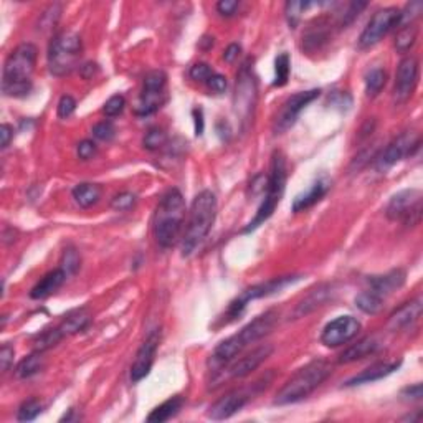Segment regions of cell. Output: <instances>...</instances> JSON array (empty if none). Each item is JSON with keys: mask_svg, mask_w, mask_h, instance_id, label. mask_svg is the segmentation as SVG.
Listing matches in <instances>:
<instances>
[{"mask_svg": "<svg viewBox=\"0 0 423 423\" xmlns=\"http://www.w3.org/2000/svg\"><path fill=\"white\" fill-rule=\"evenodd\" d=\"M329 180L326 179H317L316 182L311 184V187L308 189L306 192L299 193V195L293 200V209L294 214H299V212H304L308 209H311L312 205H316L317 202L323 198L326 193L329 191Z\"/></svg>", "mask_w": 423, "mask_h": 423, "instance_id": "484cf974", "label": "cell"}, {"mask_svg": "<svg viewBox=\"0 0 423 423\" xmlns=\"http://www.w3.org/2000/svg\"><path fill=\"white\" fill-rule=\"evenodd\" d=\"M330 293H333V286L329 283L317 285L316 288H312L310 293H308L306 296L296 304V308L293 310V319L304 317L306 314H310V312L317 310L319 306H323V304L330 298Z\"/></svg>", "mask_w": 423, "mask_h": 423, "instance_id": "603a6c76", "label": "cell"}, {"mask_svg": "<svg viewBox=\"0 0 423 423\" xmlns=\"http://www.w3.org/2000/svg\"><path fill=\"white\" fill-rule=\"evenodd\" d=\"M387 83V73L382 68H374L365 74V93L367 96H377Z\"/></svg>", "mask_w": 423, "mask_h": 423, "instance_id": "836d02e7", "label": "cell"}, {"mask_svg": "<svg viewBox=\"0 0 423 423\" xmlns=\"http://www.w3.org/2000/svg\"><path fill=\"white\" fill-rule=\"evenodd\" d=\"M418 29L415 25H408L399 29V33L395 37V48L400 53H407L410 48L415 45Z\"/></svg>", "mask_w": 423, "mask_h": 423, "instance_id": "e575fe53", "label": "cell"}, {"mask_svg": "<svg viewBox=\"0 0 423 423\" xmlns=\"http://www.w3.org/2000/svg\"><path fill=\"white\" fill-rule=\"evenodd\" d=\"M60 15H61V6L60 3H53V6H50L47 8L45 12L42 13V17H40V30H50L55 26L56 24H58L60 20Z\"/></svg>", "mask_w": 423, "mask_h": 423, "instance_id": "b9f144b4", "label": "cell"}, {"mask_svg": "<svg viewBox=\"0 0 423 423\" xmlns=\"http://www.w3.org/2000/svg\"><path fill=\"white\" fill-rule=\"evenodd\" d=\"M83 53V42L78 33L61 32L51 38L48 47V70L55 77H66L77 68Z\"/></svg>", "mask_w": 423, "mask_h": 423, "instance_id": "52a82bcc", "label": "cell"}, {"mask_svg": "<svg viewBox=\"0 0 423 423\" xmlns=\"http://www.w3.org/2000/svg\"><path fill=\"white\" fill-rule=\"evenodd\" d=\"M63 337L65 336L61 334L58 326H56V328L47 329V330H43V333H40L38 336L33 339V349L38 352H45L48 349H51V347H55Z\"/></svg>", "mask_w": 423, "mask_h": 423, "instance_id": "d6a6232c", "label": "cell"}, {"mask_svg": "<svg viewBox=\"0 0 423 423\" xmlns=\"http://www.w3.org/2000/svg\"><path fill=\"white\" fill-rule=\"evenodd\" d=\"M185 220V202L179 189H169L159 200L154 212V238L162 248H170L179 241Z\"/></svg>", "mask_w": 423, "mask_h": 423, "instance_id": "7a4b0ae2", "label": "cell"}, {"mask_svg": "<svg viewBox=\"0 0 423 423\" xmlns=\"http://www.w3.org/2000/svg\"><path fill=\"white\" fill-rule=\"evenodd\" d=\"M289 72H291V60L288 53H281L276 56L275 60V81L273 85L281 88L288 83L289 79Z\"/></svg>", "mask_w": 423, "mask_h": 423, "instance_id": "d590c367", "label": "cell"}, {"mask_svg": "<svg viewBox=\"0 0 423 423\" xmlns=\"http://www.w3.org/2000/svg\"><path fill=\"white\" fill-rule=\"evenodd\" d=\"M74 109H77V101H74L73 96H70V95L61 96L58 101V108H56L58 118H61V119L70 118L74 113Z\"/></svg>", "mask_w": 423, "mask_h": 423, "instance_id": "7dc6e473", "label": "cell"}, {"mask_svg": "<svg viewBox=\"0 0 423 423\" xmlns=\"http://www.w3.org/2000/svg\"><path fill=\"white\" fill-rule=\"evenodd\" d=\"M405 278H407V275H405L402 268H397V270H392L389 273H385V275L370 276L367 280L369 289L385 299L389 294L394 293V291L402 288L405 283Z\"/></svg>", "mask_w": 423, "mask_h": 423, "instance_id": "7402d4cb", "label": "cell"}, {"mask_svg": "<svg viewBox=\"0 0 423 423\" xmlns=\"http://www.w3.org/2000/svg\"><path fill=\"white\" fill-rule=\"evenodd\" d=\"M193 118H195V134H204V118H202L200 109H193Z\"/></svg>", "mask_w": 423, "mask_h": 423, "instance_id": "680465c9", "label": "cell"}, {"mask_svg": "<svg viewBox=\"0 0 423 423\" xmlns=\"http://www.w3.org/2000/svg\"><path fill=\"white\" fill-rule=\"evenodd\" d=\"M420 147V138L415 132H404V134L397 136L395 139H392L387 147L378 154L376 157V170L377 172H385L390 167H394L397 162L402 161L404 157L413 156L415 151Z\"/></svg>", "mask_w": 423, "mask_h": 423, "instance_id": "7c38bea8", "label": "cell"}, {"mask_svg": "<svg viewBox=\"0 0 423 423\" xmlns=\"http://www.w3.org/2000/svg\"><path fill=\"white\" fill-rule=\"evenodd\" d=\"M271 354H273V346H270V344H264V346L257 347V349L248 352V354L241 357V359H238L237 362H233L230 367L227 369L228 377L244 378L246 376H250V374L255 372V370H257Z\"/></svg>", "mask_w": 423, "mask_h": 423, "instance_id": "d6986e66", "label": "cell"}, {"mask_svg": "<svg viewBox=\"0 0 423 423\" xmlns=\"http://www.w3.org/2000/svg\"><path fill=\"white\" fill-rule=\"evenodd\" d=\"M238 7H240V3L237 0H220L217 3V12L222 17H232L237 13Z\"/></svg>", "mask_w": 423, "mask_h": 423, "instance_id": "816d5d0a", "label": "cell"}, {"mask_svg": "<svg viewBox=\"0 0 423 423\" xmlns=\"http://www.w3.org/2000/svg\"><path fill=\"white\" fill-rule=\"evenodd\" d=\"M423 10V3L422 2H410L407 3V7L404 10H400V19H399V29L408 25H415V20L420 17V13Z\"/></svg>", "mask_w": 423, "mask_h": 423, "instance_id": "ab89813d", "label": "cell"}, {"mask_svg": "<svg viewBox=\"0 0 423 423\" xmlns=\"http://www.w3.org/2000/svg\"><path fill=\"white\" fill-rule=\"evenodd\" d=\"M79 263H81V260H79L78 250L74 246H68L61 255L60 268L66 273V276H73L79 270Z\"/></svg>", "mask_w": 423, "mask_h": 423, "instance_id": "74e56055", "label": "cell"}, {"mask_svg": "<svg viewBox=\"0 0 423 423\" xmlns=\"http://www.w3.org/2000/svg\"><path fill=\"white\" fill-rule=\"evenodd\" d=\"M38 50L33 43H20L7 56L2 72V91L10 98H24L32 91V74Z\"/></svg>", "mask_w": 423, "mask_h": 423, "instance_id": "6da1fadb", "label": "cell"}, {"mask_svg": "<svg viewBox=\"0 0 423 423\" xmlns=\"http://www.w3.org/2000/svg\"><path fill=\"white\" fill-rule=\"evenodd\" d=\"M98 73H99V66L96 63H91V61L90 63H85L81 68H79V74H81L85 79H93Z\"/></svg>", "mask_w": 423, "mask_h": 423, "instance_id": "11a10c76", "label": "cell"}, {"mask_svg": "<svg viewBox=\"0 0 423 423\" xmlns=\"http://www.w3.org/2000/svg\"><path fill=\"white\" fill-rule=\"evenodd\" d=\"M207 86H209L214 93H218L220 95V93H223L225 90H227V78L220 73H214L210 77L209 81H207Z\"/></svg>", "mask_w": 423, "mask_h": 423, "instance_id": "f5cc1de1", "label": "cell"}, {"mask_svg": "<svg viewBox=\"0 0 423 423\" xmlns=\"http://www.w3.org/2000/svg\"><path fill=\"white\" fill-rule=\"evenodd\" d=\"M166 143H167V134L162 129H157V127L145 132L143 139L144 147L147 149V151H157V149L164 147Z\"/></svg>", "mask_w": 423, "mask_h": 423, "instance_id": "60d3db41", "label": "cell"}, {"mask_svg": "<svg viewBox=\"0 0 423 423\" xmlns=\"http://www.w3.org/2000/svg\"><path fill=\"white\" fill-rule=\"evenodd\" d=\"M125 108H126L125 96H122V95H114V96H111V98H109L104 103L103 113L108 118H114V116H119V114L125 111Z\"/></svg>", "mask_w": 423, "mask_h": 423, "instance_id": "ee69618b", "label": "cell"}, {"mask_svg": "<svg viewBox=\"0 0 423 423\" xmlns=\"http://www.w3.org/2000/svg\"><path fill=\"white\" fill-rule=\"evenodd\" d=\"M365 7H367V2H351L346 13H342L341 15V22H339V24H341V26H347L349 24H352Z\"/></svg>", "mask_w": 423, "mask_h": 423, "instance_id": "bcb514c9", "label": "cell"}, {"mask_svg": "<svg viewBox=\"0 0 423 423\" xmlns=\"http://www.w3.org/2000/svg\"><path fill=\"white\" fill-rule=\"evenodd\" d=\"M400 19V10L395 7H385L377 10L372 15V19L360 33L359 47L360 48H370L377 45L381 40L390 32L392 29H397Z\"/></svg>", "mask_w": 423, "mask_h": 423, "instance_id": "4fadbf2b", "label": "cell"}, {"mask_svg": "<svg viewBox=\"0 0 423 423\" xmlns=\"http://www.w3.org/2000/svg\"><path fill=\"white\" fill-rule=\"evenodd\" d=\"M166 88L167 74L162 70H152L145 74L136 114L149 116V114L156 113L166 101Z\"/></svg>", "mask_w": 423, "mask_h": 423, "instance_id": "8fae6325", "label": "cell"}, {"mask_svg": "<svg viewBox=\"0 0 423 423\" xmlns=\"http://www.w3.org/2000/svg\"><path fill=\"white\" fill-rule=\"evenodd\" d=\"M299 275H288V276H280V278H273V280H268L266 283H260L253 285L250 288H246L245 291H241L238 296L233 299L228 306L227 312H225V321L230 323V321H235L237 317H240L244 314V311L246 310V306L255 299H262L266 296H271V294L280 293L281 289H285L286 286L296 283L299 280Z\"/></svg>", "mask_w": 423, "mask_h": 423, "instance_id": "9c48e42d", "label": "cell"}, {"mask_svg": "<svg viewBox=\"0 0 423 423\" xmlns=\"http://www.w3.org/2000/svg\"><path fill=\"white\" fill-rule=\"evenodd\" d=\"M43 364H45V359H43V352L33 351V354H30L25 359H22L19 365L15 369V376L19 378H30L33 377L35 374H38L40 370L43 369Z\"/></svg>", "mask_w": 423, "mask_h": 423, "instance_id": "4dcf8cb0", "label": "cell"}, {"mask_svg": "<svg viewBox=\"0 0 423 423\" xmlns=\"http://www.w3.org/2000/svg\"><path fill=\"white\" fill-rule=\"evenodd\" d=\"M330 374H333V365L328 360H312V362L296 370L291 378H288V382L276 394L275 404L289 405L301 402L306 397H310L317 387L323 385V382L328 381Z\"/></svg>", "mask_w": 423, "mask_h": 423, "instance_id": "5b68a950", "label": "cell"}, {"mask_svg": "<svg viewBox=\"0 0 423 423\" xmlns=\"http://www.w3.org/2000/svg\"><path fill=\"white\" fill-rule=\"evenodd\" d=\"M136 202H138V197H136L134 193H132V192H121V193H118V195L113 197L111 209L116 210V212H127L136 205Z\"/></svg>", "mask_w": 423, "mask_h": 423, "instance_id": "7bdbcfd3", "label": "cell"}, {"mask_svg": "<svg viewBox=\"0 0 423 423\" xmlns=\"http://www.w3.org/2000/svg\"><path fill=\"white\" fill-rule=\"evenodd\" d=\"M360 330V323L354 316H339L324 326L321 342L326 347H339L352 341Z\"/></svg>", "mask_w": 423, "mask_h": 423, "instance_id": "2e32d148", "label": "cell"}, {"mask_svg": "<svg viewBox=\"0 0 423 423\" xmlns=\"http://www.w3.org/2000/svg\"><path fill=\"white\" fill-rule=\"evenodd\" d=\"M387 218L402 222L407 227H417L422 222V192L417 189H405L395 193L387 205Z\"/></svg>", "mask_w": 423, "mask_h": 423, "instance_id": "30bf717a", "label": "cell"}, {"mask_svg": "<svg viewBox=\"0 0 423 423\" xmlns=\"http://www.w3.org/2000/svg\"><path fill=\"white\" fill-rule=\"evenodd\" d=\"M2 238H3V244H12V241L17 240V230L12 227H3L2 232Z\"/></svg>", "mask_w": 423, "mask_h": 423, "instance_id": "91938a15", "label": "cell"}, {"mask_svg": "<svg viewBox=\"0 0 423 423\" xmlns=\"http://www.w3.org/2000/svg\"><path fill=\"white\" fill-rule=\"evenodd\" d=\"M214 73H215L214 70H212L207 63H195L191 68V72H189V74H191L192 79H195V81H200V83L209 81L210 77Z\"/></svg>", "mask_w": 423, "mask_h": 423, "instance_id": "c3c4849f", "label": "cell"}, {"mask_svg": "<svg viewBox=\"0 0 423 423\" xmlns=\"http://www.w3.org/2000/svg\"><path fill=\"white\" fill-rule=\"evenodd\" d=\"M0 138H2V149H7L13 138V127L10 125L0 126Z\"/></svg>", "mask_w": 423, "mask_h": 423, "instance_id": "9f6ffc18", "label": "cell"}, {"mask_svg": "<svg viewBox=\"0 0 423 423\" xmlns=\"http://www.w3.org/2000/svg\"><path fill=\"white\" fill-rule=\"evenodd\" d=\"M159 342H161V329H154L145 337V341L141 344L138 354H136L134 362L131 365V381L139 382L151 372L154 359H156Z\"/></svg>", "mask_w": 423, "mask_h": 423, "instance_id": "ac0fdd59", "label": "cell"}, {"mask_svg": "<svg viewBox=\"0 0 423 423\" xmlns=\"http://www.w3.org/2000/svg\"><path fill=\"white\" fill-rule=\"evenodd\" d=\"M240 51H241L240 45H237V43H232V45L228 47L227 50H225L223 60L227 61V63H233V61L238 58V55H240Z\"/></svg>", "mask_w": 423, "mask_h": 423, "instance_id": "6f0895ef", "label": "cell"}, {"mask_svg": "<svg viewBox=\"0 0 423 423\" xmlns=\"http://www.w3.org/2000/svg\"><path fill=\"white\" fill-rule=\"evenodd\" d=\"M72 195L81 209H90V207L96 205L99 202L101 195H103V187L99 184L81 182L73 189Z\"/></svg>", "mask_w": 423, "mask_h": 423, "instance_id": "f1b7e54d", "label": "cell"}, {"mask_svg": "<svg viewBox=\"0 0 423 423\" xmlns=\"http://www.w3.org/2000/svg\"><path fill=\"white\" fill-rule=\"evenodd\" d=\"M43 410V404L38 399H29L20 405L19 412H17V420L19 422H32L37 418Z\"/></svg>", "mask_w": 423, "mask_h": 423, "instance_id": "8d00e7d4", "label": "cell"}, {"mask_svg": "<svg viewBox=\"0 0 423 423\" xmlns=\"http://www.w3.org/2000/svg\"><path fill=\"white\" fill-rule=\"evenodd\" d=\"M383 301L385 299L370 289H365L356 296V306L365 314H378L383 308Z\"/></svg>", "mask_w": 423, "mask_h": 423, "instance_id": "1f68e13d", "label": "cell"}, {"mask_svg": "<svg viewBox=\"0 0 423 423\" xmlns=\"http://www.w3.org/2000/svg\"><path fill=\"white\" fill-rule=\"evenodd\" d=\"M270 381L271 377L270 378L263 377L255 383H251L248 387H240V389L228 392V394L220 397L214 405H210L209 412H207V417L215 422L227 420V418L233 417L237 412H240V410L244 408L255 395L260 394L263 389H266V387L270 385Z\"/></svg>", "mask_w": 423, "mask_h": 423, "instance_id": "ba28073f", "label": "cell"}, {"mask_svg": "<svg viewBox=\"0 0 423 423\" xmlns=\"http://www.w3.org/2000/svg\"><path fill=\"white\" fill-rule=\"evenodd\" d=\"M93 136L99 141H111L116 136V127L111 121H101L93 127Z\"/></svg>", "mask_w": 423, "mask_h": 423, "instance_id": "f6af8a7d", "label": "cell"}, {"mask_svg": "<svg viewBox=\"0 0 423 423\" xmlns=\"http://www.w3.org/2000/svg\"><path fill=\"white\" fill-rule=\"evenodd\" d=\"M66 278L68 276H66V273L61 270V268H56V270L47 273V275L33 286L32 291H30V298L32 299L48 298L50 294L55 293V291H58L61 286H63Z\"/></svg>", "mask_w": 423, "mask_h": 423, "instance_id": "4316f807", "label": "cell"}, {"mask_svg": "<svg viewBox=\"0 0 423 423\" xmlns=\"http://www.w3.org/2000/svg\"><path fill=\"white\" fill-rule=\"evenodd\" d=\"M258 90H257V79H255L253 73H251L250 66L244 65L238 74L237 90H235V113L240 116V121H248L251 114H253L255 104H257Z\"/></svg>", "mask_w": 423, "mask_h": 423, "instance_id": "5bb4252c", "label": "cell"}, {"mask_svg": "<svg viewBox=\"0 0 423 423\" xmlns=\"http://www.w3.org/2000/svg\"><path fill=\"white\" fill-rule=\"evenodd\" d=\"M418 81V60L415 56H405L399 63L395 73L394 101L395 104H405L412 98Z\"/></svg>", "mask_w": 423, "mask_h": 423, "instance_id": "e0dca14e", "label": "cell"}, {"mask_svg": "<svg viewBox=\"0 0 423 423\" xmlns=\"http://www.w3.org/2000/svg\"><path fill=\"white\" fill-rule=\"evenodd\" d=\"M378 347H381V341H378L376 336H367L360 339V341H357L356 344H351L346 351L341 352L337 362L339 364L356 362V360L364 359V357L376 354Z\"/></svg>", "mask_w": 423, "mask_h": 423, "instance_id": "d4e9b609", "label": "cell"}, {"mask_svg": "<svg viewBox=\"0 0 423 423\" xmlns=\"http://www.w3.org/2000/svg\"><path fill=\"white\" fill-rule=\"evenodd\" d=\"M182 407H184V397H180V395L170 397L169 400H166L164 404H161L159 407H156L151 413H149L147 422L162 423V422L170 420L172 417L177 415Z\"/></svg>", "mask_w": 423, "mask_h": 423, "instance_id": "f546056e", "label": "cell"}, {"mask_svg": "<svg viewBox=\"0 0 423 423\" xmlns=\"http://www.w3.org/2000/svg\"><path fill=\"white\" fill-rule=\"evenodd\" d=\"M286 179H288V169H286V157L281 151H275L271 156V167L270 175L266 180V193H264L262 205L258 207L257 215L253 220L244 228V233L255 232L260 225H263L268 218L275 214L278 204L281 202L285 189H286Z\"/></svg>", "mask_w": 423, "mask_h": 423, "instance_id": "8992f818", "label": "cell"}, {"mask_svg": "<svg viewBox=\"0 0 423 423\" xmlns=\"http://www.w3.org/2000/svg\"><path fill=\"white\" fill-rule=\"evenodd\" d=\"M317 6L316 2H288L285 6V13H286V19H288V24L291 29H296L299 20H301V13H304V10L310 7Z\"/></svg>", "mask_w": 423, "mask_h": 423, "instance_id": "f35d334b", "label": "cell"}, {"mask_svg": "<svg viewBox=\"0 0 423 423\" xmlns=\"http://www.w3.org/2000/svg\"><path fill=\"white\" fill-rule=\"evenodd\" d=\"M402 395L407 397V399H412V400H420L423 397L422 383H415V385L405 387V389L402 390Z\"/></svg>", "mask_w": 423, "mask_h": 423, "instance_id": "db71d44e", "label": "cell"}, {"mask_svg": "<svg viewBox=\"0 0 423 423\" xmlns=\"http://www.w3.org/2000/svg\"><path fill=\"white\" fill-rule=\"evenodd\" d=\"M90 323H91V312L88 311L86 308H79V310L68 312V314L63 317V321L58 324V329L66 337L85 330L88 326H90Z\"/></svg>", "mask_w": 423, "mask_h": 423, "instance_id": "83f0119b", "label": "cell"}, {"mask_svg": "<svg viewBox=\"0 0 423 423\" xmlns=\"http://www.w3.org/2000/svg\"><path fill=\"white\" fill-rule=\"evenodd\" d=\"M330 38V24L326 17L316 19L308 25L303 33V48L308 53H316L323 48Z\"/></svg>", "mask_w": 423, "mask_h": 423, "instance_id": "44dd1931", "label": "cell"}, {"mask_svg": "<svg viewBox=\"0 0 423 423\" xmlns=\"http://www.w3.org/2000/svg\"><path fill=\"white\" fill-rule=\"evenodd\" d=\"M422 311H423L422 299L420 298L412 299V301L402 304L399 310L392 312L389 321H387V328L392 330H402L412 328V326L420 319Z\"/></svg>", "mask_w": 423, "mask_h": 423, "instance_id": "ffe728a7", "label": "cell"}, {"mask_svg": "<svg viewBox=\"0 0 423 423\" xmlns=\"http://www.w3.org/2000/svg\"><path fill=\"white\" fill-rule=\"evenodd\" d=\"M400 365H402V360L372 364L370 367L364 369L360 374H357V376L349 378V381L344 383V385H346V387H356V385H360V383L377 382V381H381V378L390 376V374H394L395 370L400 367Z\"/></svg>", "mask_w": 423, "mask_h": 423, "instance_id": "cb8c5ba5", "label": "cell"}, {"mask_svg": "<svg viewBox=\"0 0 423 423\" xmlns=\"http://www.w3.org/2000/svg\"><path fill=\"white\" fill-rule=\"evenodd\" d=\"M319 90H310V91H301L293 95L291 98L286 99L283 108L280 109L278 116L275 119V125H273V131L275 134H283L291 127L294 126V122L298 121L299 114L308 104L312 103L317 96H319Z\"/></svg>", "mask_w": 423, "mask_h": 423, "instance_id": "9a60e30c", "label": "cell"}, {"mask_svg": "<svg viewBox=\"0 0 423 423\" xmlns=\"http://www.w3.org/2000/svg\"><path fill=\"white\" fill-rule=\"evenodd\" d=\"M13 357H15V351L10 344H3L0 349V362H2V372H7L13 364Z\"/></svg>", "mask_w": 423, "mask_h": 423, "instance_id": "f907efd6", "label": "cell"}, {"mask_svg": "<svg viewBox=\"0 0 423 423\" xmlns=\"http://www.w3.org/2000/svg\"><path fill=\"white\" fill-rule=\"evenodd\" d=\"M77 152H78V157L81 159V161H90V159L95 156L96 152H98V147H96V144L93 143V141L85 139L78 144Z\"/></svg>", "mask_w": 423, "mask_h": 423, "instance_id": "681fc988", "label": "cell"}, {"mask_svg": "<svg viewBox=\"0 0 423 423\" xmlns=\"http://www.w3.org/2000/svg\"><path fill=\"white\" fill-rule=\"evenodd\" d=\"M217 217V197L212 191H202L193 198L189 222L182 237V257H191L209 235Z\"/></svg>", "mask_w": 423, "mask_h": 423, "instance_id": "3957f363", "label": "cell"}, {"mask_svg": "<svg viewBox=\"0 0 423 423\" xmlns=\"http://www.w3.org/2000/svg\"><path fill=\"white\" fill-rule=\"evenodd\" d=\"M278 317H280V312L276 310H270L257 316L251 323L246 324L245 328H241L240 333L233 334V336L220 342L218 346L215 347L212 359L220 365L230 362L241 351H245L250 344L268 336V334L275 329Z\"/></svg>", "mask_w": 423, "mask_h": 423, "instance_id": "277c9868", "label": "cell"}]
</instances>
